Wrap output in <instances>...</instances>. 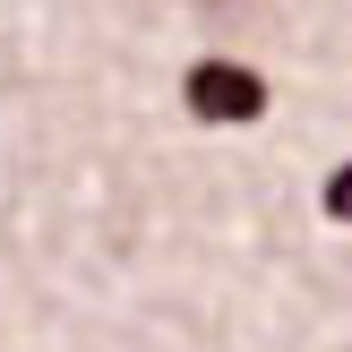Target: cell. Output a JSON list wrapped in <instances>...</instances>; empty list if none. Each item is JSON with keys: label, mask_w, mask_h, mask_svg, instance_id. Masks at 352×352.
<instances>
[{"label": "cell", "mask_w": 352, "mask_h": 352, "mask_svg": "<svg viewBox=\"0 0 352 352\" xmlns=\"http://www.w3.org/2000/svg\"><path fill=\"white\" fill-rule=\"evenodd\" d=\"M181 103H189V120H206V129H250V120H267V78L241 69V60H189Z\"/></svg>", "instance_id": "obj_1"}, {"label": "cell", "mask_w": 352, "mask_h": 352, "mask_svg": "<svg viewBox=\"0 0 352 352\" xmlns=\"http://www.w3.org/2000/svg\"><path fill=\"white\" fill-rule=\"evenodd\" d=\"M327 215H336V223H352V164H336V172H327Z\"/></svg>", "instance_id": "obj_2"}]
</instances>
